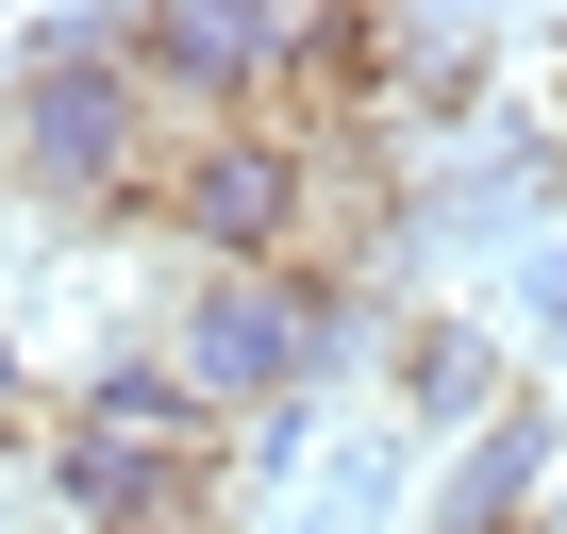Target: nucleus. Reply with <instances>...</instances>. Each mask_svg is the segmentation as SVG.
Returning <instances> with one entry per match:
<instances>
[{"mask_svg": "<svg viewBox=\"0 0 567 534\" xmlns=\"http://www.w3.org/2000/svg\"><path fill=\"white\" fill-rule=\"evenodd\" d=\"M167 151H184V117L151 101L134 18H34L18 51H0V184H18L34 217L117 234V217H151Z\"/></svg>", "mask_w": 567, "mask_h": 534, "instance_id": "1", "label": "nucleus"}, {"mask_svg": "<svg viewBox=\"0 0 567 534\" xmlns=\"http://www.w3.org/2000/svg\"><path fill=\"white\" fill-rule=\"evenodd\" d=\"M517 301H534V351H550V368H567V234H550V250H534V267H517Z\"/></svg>", "mask_w": 567, "mask_h": 534, "instance_id": "10", "label": "nucleus"}, {"mask_svg": "<svg viewBox=\"0 0 567 534\" xmlns=\"http://www.w3.org/2000/svg\"><path fill=\"white\" fill-rule=\"evenodd\" d=\"M550 484H567V434H550V401L517 384L451 468H434V501H417V534H550Z\"/></svg>", "mask_w": 567, "mask_h": 534, "instance_id": "6", "label": "nucleus"}, {"mask_svg": "<svg viewBox=\"0 0 567 534\" xmlns=\"http://www.w3.org/2000/svg\"><path fill=\"white\" fill-rule=\"evenodd\" d=\"M0 451H51V418H34V368H18V318H0Z\"/></svg>", "mask_w": 567, "mask_h": 534, "instance_id": "11", "label": "nucleus"}, {"mask_svg": "<svg viewBox=\"0 0 567 534\" xmlns=\"http://www.w3.org/2000/svg\"><path fill=\"white\" fill-rule=\"evenodd\" d=\"M401 318H417V301L351 285V267H184L167 351H184V384H200L217 418H284V401H318L351 351H384Z\"/></svg>", "mask_w": 567, "mask_h": 534, "instance_id": "2", "label": "nucleus"}, {"mask_svg": "<svg viewBox=\"0 0 567 534\" xmlns=\"http://www.w3.org/2000/svg\"><path fill=\"white\" fill-rule=\"evenodd\" d=\"M501 401H517V368H501V335H484V318L417 301V318L384 335V434H417V451L451 434V451H467V434H484Z\"/></svg>", "mask_w": 567, "mask_h": 534, "instance_id": "5", "label": "nucleus"}, {"mask_svg": "<svg viewBox=\"0 0 567 534\" xmlns=\"http://www.w3.org/2000/svg\"><path fill=\"white\" fill-rule=\"evenodd\" d=\"M401 484H417V434H351V451H334V484H318V517H284V534H384V517H401Z\"/></svg>", "mask_w": 567, "mask_h": 534, "instance_id": "8", "label": "nucleus"}, {"mask_svg": "<svg viewBox=\"0 0 567 534\" xmlns=\"http://www.w3.org/2000/svg\"><path fill=\"white\" fill-rule=\"evenodd\" d=\"M284 468H318V401H284V418H234V484H284Z\"/></svg>", "mask_w": 567, "mask_h": 534, "instance_id": "9", "label": "nucleus"}, {"mask_svg": "<svg viewBox=\"0 0 567 534\" xmlns=\"http://www.w3.org/2000/svg\"><path fill=\"white\" fill-rule=\"evenodd\" d=\"M51 418H84V434H134V451H184V468H217V451H234V418L184 384V351H167V335H151V351H101V368H84Z\"/></svg>", "mask_w": 567, "mask_h": 534, "instance_id": "7", "label": "nucleus"}, {"mask_svg": "<svg viewBox=\"0 0 567 534\" xmlns=\"http://www.w3.org/2000/svg\"><path fill=\"white\" fill-rule=\"evenodd\" d=\"M134 68H151V101L184 134L200 117H267L284 68H301V18H267V0H151V18H134Z\"/></svg>", "mask_w": 567, "mask_h": 534, "instance_id": "4", "label": "nucleus"}, {"mask_svg": "<svg viewBox=\"0 0 567 534\" xmlns=\"http://www.w3.org/2000/svg\"><path fill=\"white\" fill-rule=\"evenodd\" d=\"M301 217H318L301 117H200L151 184V234H184L200 267H301Z\"/></svg>", "mask_w": 567, "mask_h": 534, "instance_id": "3", "label": "nucleus"}]
</instances>
